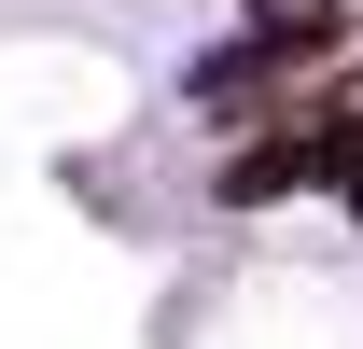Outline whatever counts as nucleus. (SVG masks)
Returning a JSON list of instances; mask_svg holds the SVG:
<instances>
[{
  "instance_id": "obj_1",
  "label": "nucleus",
  "mask_w": 363,
  "mask_h": 349,
  "mask_svg": "<svg viewBox=\"0 0 363 349\" xmlns=\"http://www.w3.org/2000/svg\"><path fill=\"white\" fill-rule=\"evenodd\" d=\"M279 28H335V14H363V0H266Z\"/></svg>"
}]
</instances>
